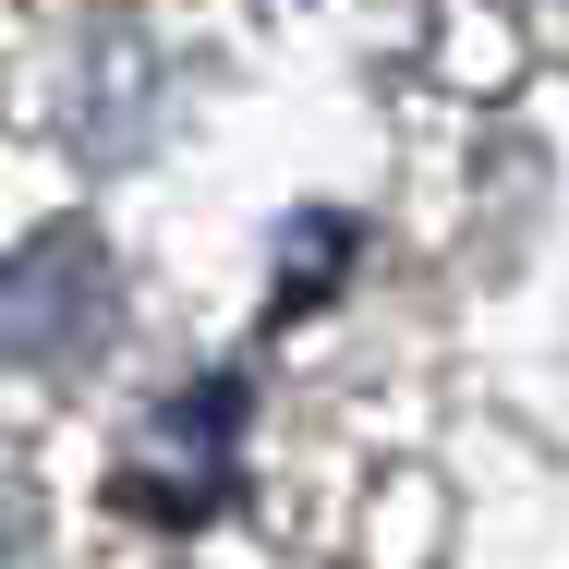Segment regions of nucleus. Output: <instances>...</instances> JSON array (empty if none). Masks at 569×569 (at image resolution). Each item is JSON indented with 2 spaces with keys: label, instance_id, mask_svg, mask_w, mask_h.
<instances>
[{
  "label": "nucleus",
  "instance_id": "obj_1",
  "mask_svg": "<svg viewBox=\"0 0 569 569\" xmlns=\"http://www.w3.org/2000/svg\"><path fill=\"white\" fill-rule=\"evenodd\" d=\"M110 340H121L110 242H98L86 219L24 230V242L0 254V363L37 376V388H61V376H86V363H110Z\"/></svg>",
  "mask_w": 569,
  "mask_h": 569
},
{
  "label": "nucleus",
  "instance_id": "obj_2",
  "mask_svg": "<svg viewBox=\"0 0 569 569\" xmlns=\"http://www.w3.org/2000/svg\"><path fill=\"white\" fill-rule=\"evenodd\" d=\"M182 472H194V509H219L230 472H242V376H182L133 449H121V497L133 509H182Z\"/></svg>",
  "mask_w": 569,
  "mask_h": 569
},
{
  "label": "nucleus",
  "instance_id": "obj_3",
  "mask_svg": "<svg viewBox=\"0 0 569 569\" xmlns=\"http://www.w3.org/2000/svg\"><path fill=\"white\" fill-rule=\"evenodd\" d=\"M340 267H351V219H340V207H303V219L267 242V291L291 279V303H328V291H340Z\"/></svg>",
  "mask_w": 569,
  "mask_h": 569
},
{
  "label": "nucleus",
  "instance_id": "obj_4",
  "mask_svg": "<svg viewBox=\"0 0 569 569\" xmlns=\"http://www.w3.org/2000/svg\"><path fill=\"white\" fill-rule=\"evenodd\" d=\"M24 533H37V509H24V472H0V569L24 558Z\"/></svg>",
  "mask_w": 569,
  "mask_h": 569
}]
</instances>
